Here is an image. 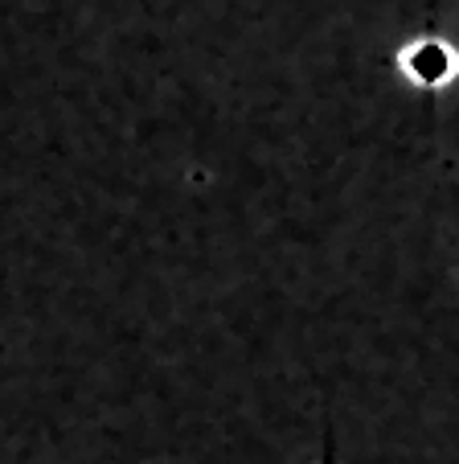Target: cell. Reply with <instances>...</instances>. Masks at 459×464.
Wrapping results in <instances>:
<instances>
[{"label": "cell", "instance_id": "cell-2", "mask_svg": "<svg viewBox=\"0 0 459 464\" xmlns=\"http://www.w3.org/2000/svg\"><path fill=\"white\" fill-rule=\"evenodd\" d=\"M324 464H332V436H324Z\"/></svg>", "mask_w": 459, "mask_h": 464}, {"label": "cell", "instance_id": "cell-1", "mask_svg": "<svg viewBox=\"0 0 459 464\" xmlns=\"http://www.w3.org/2000/svg\"><path fill=\"white\" fill-rule=\"evenodd\" d=\"M394 74L423 95H439L459 82V45L443 34H410L394 50Z\"/></svg>", "mask_w": 459, "mask_h": 464}]
</instances>
